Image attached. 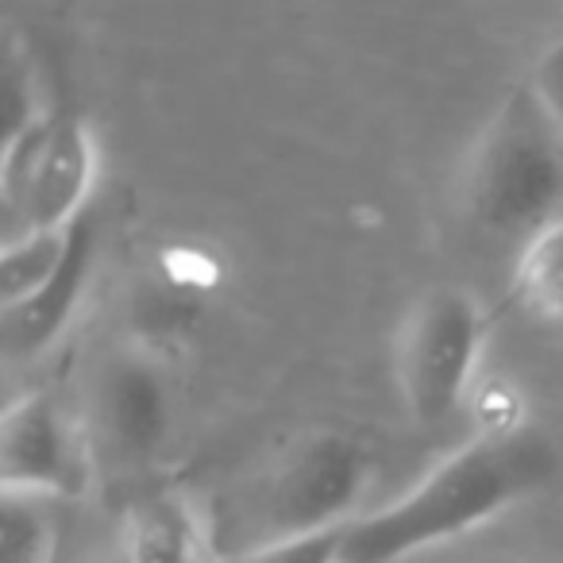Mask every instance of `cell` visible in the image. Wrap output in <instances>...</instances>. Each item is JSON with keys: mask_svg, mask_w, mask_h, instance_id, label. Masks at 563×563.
I'll return each mask as SVG.
<instances>
[{"mask_svg": "<svg viewBox=\"0 0 563 563\" xmlns=\"http://www.w3.org/2000/svg\"><path fill=\"white\" fill-rule=\"evenodd\" d=\"M560 471L552 437L532 424L490 429L452 452L398 501L344 529V563H401L540 494Z\"/></svg>", "mask_w": 563, "mask_h": 563, "instance_id": "6da1fadb", "label": "cell"}, {"mask_svg": "<svg viewBox=\"0 0 563 563\" xmlns=\"http://www.w3.org/2000/svg\"><path fill=\"white\" fill-rule=\"evenodd\" d=\"M375 460L363 440L347 432H313L294 452H286L243 498L212 521V552L232 555L274 540L317 537L355 521Z\"/></svg>", "mask_w": 563, "mask_h": 563, "instance_id": "7a4b0ae2", "label": "cell"}, {"mask_svg": "<svg viewBox=\"0 0 563 563\" xmlns=\"http://www.w3.org/2000/svg\"><path fill=\"white\" fill-rule=\"evenodd\" d=\"M563 197V132L532 89H514L490 117L463 174L467 212L498 235L537 232Z\"/></svg>", "mask_w": 563, "mask_h": 563, "instance_id": "3957f363", "label": "cell"}, {"mask_svg": "<svg viewBox=\"0 0 563 563\" xmlns=\"http://www.w3.org/2000/svg\"><path fill=\"white\" fill-rule=\"evenodd\" d=\"M486 344V313L475 294L429 290L398 332V386L421 429L448 424L467 401Z\"/></svg>", "mask_w": 563, "mask_h": 563, "instance_id": "277c9868", "label": "cell"}, {"mask_svg": "<svg viewBox=\"0 0 563 563\" xmlns=\"http://www.w3.org/2000/svg\"><path fill=\"white\" fill-rule=\"evenodd\" d=\"M97 181V140L86 120L40 117L0 151V197L16 232H58L86 217ZM9 235V240H12Z\"/></svg>", "mask_w": 563, "mask_h": 563, "instance_id": "5b68a950", "label": "cell"}, {"mask_svg": "<svg viewBox=\"0 0 563 563\" xmlns=\"http://www.w3.org/2000/svg\"><path fill=\"white\" fill-rule=\"evenodd\" d=\"M93 437L104 467L135 475L170 437V386L147 352H117L93 386Z\"/></svg>", "mask_w": 563, "mask_h": 563, "instance_id": "8992f818", "label": "cell"}, {"mask_svg": "<svg viewBox=\"0 0 563 563\" xmlns=\"http://www.w3.org/2000/svg\"><path fill=\"white\" fill-rule=\"evenodd\" d=\"M93 460L51 394H24L0 421V486L32 498H81Z\"/></svg>", "mask_w": 563, "mask_h": 563, "instance_id": "52a82bcc", "label": "cell"}, {"mask_svg": "<svg viewBox=\"0 0 563 563\" xmlns=\"http://www.w3.org/2000/svg\"><path fill=\"white\" fill-rule=\"evenodd\" d=\"M93 258L97 220L93 212H86V217L70 224V247H66V258L55 271V278L27 301L4 309V344H9V355H24L27 360V355H40L43 347L63 336L70 317L78 313V301L86 298Z\"/></svg>", "mask_w": 563, "mask_h": 563, "instance_id": "ba28073f", "label": "cell"}, {"mask_svg": "<svg viewBox=\"0 0 563 563\" xmlns=\"http://www.w3.org/2000/svg\"><path fill=\"white\" fill-rule=\"evenodd\" d=\"M135 563H217L212 537L186 498L170 490H147L132 498L124 540Z\"/></svg>", "mask_w": 563, "mask_h": 563, "instance_id": "9c48e42d", "label": "cell"}, {"mask_svg": "<svg viewBox=\"0 0 563 563\" xmlns=\"http://www.w3.org/2000/svg\"><path fill=\"white\" fill-rule=\"evenodd\" d=\"M66 247H70V228L20 232L12 240H4V251H0V301H4V309L40 294L63 266Z\"/></svg>", "mask_w": 563, "mask_h": 563, "instance_id": "30bf717a", "label": "cell"}, {"mask_svg": "<svg viewBox=\"0 0 563 563\" xmlns=\"http://www.w3.org/2000/svg\"><path fill=\"white\" fill-rule=\"evenodd\" d=\"M47 501L51 498H32V494H4L0 563H58L63 529Z\"/></svg>", "mask_w": 563, "mask_h": 563, "instance_id": "8fae6325", "label": "cell"}, {"mask_svg": "<svg viewBox=\"0 0 563 563\" xmlns=\"http://www.w3.org/2000/svg\"><path fill=\"white\" fill-rule=\"evenodd\" d=\"M514 278L525 306L563 321V220H548L525 240Z\"/></svg>", "mask_w": 563, "mask_h": 563, "instance_id": "7c38bea8", "label": "cell"}, {"mask_svg": "<svg viewBox=\"0 0 563 563\" xmlns=\"http://www.w3.org/2000/svg\"><path fill=\"white\" fill-rule=\"evenodd\" d=\"M344 529L298 540H274V544H258L247 552L220 555L217 563H344Z\"/></svg>", "mask_w": 563, "mask_h": 563, "instance_id": "4fadbf2b", "label": "cell"}, {"mask_svg": "<svg viewBox=\"0 0 563 563\" xmlns=\"http://www.w3.org/2000/svg\"><path fill=\"white\" fill-rule=\"evenodd\" d=\"M40 117H47V112H40V104H35L32 70H27L16 51H12L9 63H4V120H9V124H4V140L24 132V128H32Z\"/></svg>", "mask_w": 563, "mask_h": 563, "instance_id": "5bb4252c", "label": "cell"}, {"mask_svg": "<svg viewBox=\"0 0 563 563\" xmlns=\"http://www.w3.org/2000/svg\"><path fill=\"white\" fill-rule=\"evenodd\" d=\"M194 313H197V301L181 298V294H170V290H147L140 298V306H135L140 329L158 332V336H170V332L189 329Z\"/></svg>", "mask_w": 563, "mask_h": 563, "instance_id": "9a60e30c", "label": "cell"}, {"mask_svg": "<svg viewBox=\"0 0 563 563\" xmlns=\"http://www.w3.org/2000/svg\"><path fill=\"white\" fill-rule=\"evenodd\" d=\"M529 89L537 93L540 109L552 117V124L563 132V43H555V47H548L544 55H540Z\"/></svg>", "mask_w": 563, "mask_h": 563, "instance_id": "2e32d148", "label": "cell"}, {"mask_svg": "<svg viewBox=\"0 0 563 563\" xmlns=\"http://www.w3.org/2000/svg\"><path fill=\"white\" fill-rule=\"evenodd\" d=\"M104 563H135V560H132V555H128V548L120 544L117 552H112V555H109V560H104Z\"/></svg>", "mask_w": 563, "mask_h": 563, "instance_id": "e0dca14e", "label": "cell"}, {"mask_svg": "<svg viewBox=\"0 0 563 563\" xmlns=\"http://www.w3.org/2000/svg\"><path fill=\"white\" fill-rule=\"evenodd\" d=\"M483 563H525V560H509V555H498V560H483Z\"/></svg>", "mask_w": 563, "mask_h": 563, "instance_id": "ac0fdd59", "label": "cell"}]
</instances>
